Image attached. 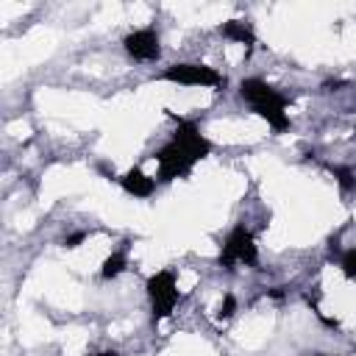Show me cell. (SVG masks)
I'll return each mask as SVG.
<instances>
[{
	"label": "cell",
	"instance_id": "5",
	"mask_svg": "<svg viewBox=\"0 0 356 356\" xmlns=\"http://www.w3.org/2000/svg\"><path fill=\"white\" fill-rule=\"evenodd\" d=\"M164 81L184 83V86H220L222 75L206 64H172L164 70Z\"/></svg>",
	"mask_w": 356,
	"mask_h": 356
},
{
	"label": "cell",
	"instance_id": "15",
	"mask_svg": "<svg viewBox=\"0 0 356 356\" xmlns=\"http://www.w3.org/2000/svg\"><path fill=\"white\" fill-rule=\"evenodd\" d=\"M92 356H120L117 350H100V353H92Z\"/></svg>",
	"mask_w": 356,
	"mask_h": 356
},
{
	"label": "cell",
	"instance_id": "8",
	"mask_svg": "<svg viewBox=\"0 0 356 356\" xmlns=\"http://www.w3.org/2000/svg\"><path fill=\"white\" fill-rule=\"evenodd\" d=\"M222 36H228V39H234V42H239V44H256V36H253V31L245 25V22H239V19H228V22H222Z\"/></svg>",
	"mask_w": 356,
	"mask_h": 356
},
{
	"label": "cell",
	"instance_id": "1",
	"mask_svg": "<svg viewBox=\"0 0 356 356\" xmlns=\"http://www.w3.org/2000/svg\"><path fill=\"white\" fill-rule=\"evenodd\" d=\"M211 153V142L200 134V128L192 120H178L175 136L153 156L159 164V181H172L189 175L195 161L206 159Z\"/></svg>",
	"mask_w": 356,
	"mask_h": 356
},
{
	"label": "cell",
	"instance_id": "7",
	"mask_svg": "<svg viewBox=\"0 0 356 356\" xmlns=\"http://www.w3.org/2000/svg\"><path fill=\"white\" fill-rule=\"evenodd\" d=\"M120 184H122V189L128 192V195H134V197H150L153 195V189H156V181L153 178H147L142 170H128L122 178H120Z\"/></svg>",
	"mask_w": 356,
	"mask_h": 356
},
{
	"label": "cell",
	"instance_id": "14",
	"mask_svg": "<svg viewBox=\"0 0 356 356\" xmlns=\"http://www.w3.org/2000/svg\"><path fill=\"white\" fill-rule=\"evenodd\" d=\"M270 298H284V289H281V286H275V289H270Z\"/></svg>",
	"mask_w": 356,
	"mask_h": 356
},
{
	"label": "cell",
	"instance_id": "6",
	"mask_svg": "<svg viewBox=\"0 0 356 356\" xmlns=\"http://www.w3.org/2000/svg\"><path fill=\"white\" fill-rule=\"evenodd\" d=\"M122 44H125L128 56H134L136 61H156L159 53H161V47H159V36H156L153 28H139V31L128 33Z\"/></svg>",
	"mask_w": 356,
	"mask_h": 356
},
{
	"label": "cell",
	"instance_id": "13",
	"mask_svg": "<svg viewBox=\"0 0 356 356\" xmlns=\"http://www.w3.org/2000/svg\"><path fill=\"white\" fill-rule=\"evenodd\" d=\"M83 242V231H78V234H70L67 239H64V248H78Z\"/></svg>",
	"mask_w": 356,
	"mask_h": 356
},
{
	"label": "cell",
	"instance_id": "10",
	"mask_svg": "<svg viewBox=\"0 0 356 356\" xmlns=\"http://www.w3.org/2000/svg\"><path fill=\"white\" fill-rule=\"evenodd\" d=\"M342 273L345 278H356V248L342 256Z\"/></svg>",
	"mask_w": 356,
	"mask_h": 356
},
{
	"label": "cell",
	"instance_id": "11",
	"mask_svg": "<svg viewBox=\"0 0 356 356\" xmlns=\"http://www.w3.org/2000/svg\"><path fill=\"white\" fill-rule=\"evenodd\" d=\"M331 172L337 175V181L342 184V189H350V186H353V175H350L348 170H342V167H331Z\"/></svg>",
	"mask_w": 356,
	"mask_h": 356
},
{
	"label": "cell",
	"instance_id": "2",
	"mask_svg": "<svg viewBox=\"0 0 356 356\" xmlns=\"http://www.w3.org/2000/svg\"><path fill=\"white\" fill-rule=\"evenodd\" d=\"M239 95L253 106V111L259 117L267 120V125L273 131H286L289 128V117H286V97L281 92H275L270 83H264L261 78H245L239 83Z\"/></svg>",
	"mask_w": 356,
	"mask_h": 356
},
{
	"label": "cell",
	"instance_id": "3",
	"mask_svg": "<svg viewBox=\"0 0 356 356\" xmlns=\"http://www.w3.org/2000/svg\"><path fill=\"white\" fill-rule=\"evenodd\" d=\"M220 264L225 270H234V264H248V267H256L259 264V250H256V242H253V234L245 228V225H236L222 250H220Z\"/></svg>",
	"mask_w": 356,
	"mask_h": 356
},
{
	"label": "cell",
	"instance_id": "9",
	"mask_svg": "<svg viewBox=\"0 0 356 356\" xmlns=\"http://www.w3.org/2000/svg\"><path fill=\"white\" fill-rule=\"evenodd\" d=\"M122 270H125V253H122V250H117V253H111V256L103 261V270H100V275L108 281V278H117Z\"/></svg>",
	"mask_w": 356,
	"mask_h": 356
},
{
	"label": "cell",
	"instance_id": "12",
	"mask_svg": "<svg viewBox=\"0 0 356 356\" xmlns=\"http://www.w3.org/2000/svg\"><path fill=\"white\" fill-rule=\"evenodd\" d=\"M236 312V298L234 295H225L222 298V306H220V317H231Z\"/></svg>",
	"mask_w": 356,
	"mask_h": 356
},
{
	"label": "cell",
	"instance_id": "4",
	"mask_svg": "<svg viewBox=\"0 0 356 356\" xmlns=\"http://www.w3.org/2000/svg\"><path fill=\"white\" fill-rule=\"evenodd\" d=\"M147 295L153 303V320H164L172 314L178 303V289H175V275L170 270H159L147 278Z\"/></svg>",
	"mask_w": 356,
	"mask_h": 356
}]
</instances>
